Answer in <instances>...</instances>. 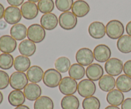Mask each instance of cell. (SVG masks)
I'll return each mask as SVG.
<instances>
[{"label": "cell", "mask_w": 131, "mask_h": 109, "mask_svg": "<svg viewBox=\"0 0 131 109\" xmlns=\"http://www.w3.org/2000/svg\"><path fill=\"white\" fill-rule=\"evenodd\" d=\"M28 84V79L24 72L15 71L10 77V85L14 90L24 89Z\"/></svg>", "instance_id": "obj_4"}, {"label": "cell", "mask_w": 131, "mask_h": 109, "mask_svg": "<svg viewBox=\"0 0 131 109\" xmlns=\"http://www.w3.org/2000/svg\"><path fill=\"white\" fill-rule=\"evenodd\" d=\"M5 8L2 4L0 3V20L4 17V14H5Z\"/></svg>", "instance_id": "obj_41"}, {"label": "cell", "mask_w": 131, "mask_h": 109, "mask_svg": "<svg viewBox=\"0 0 131 109\" xmlns=\"http://www.w3.org/2000/svg\"><path fill=\"white\" fill-rule=\"evenodd\" d=\"M46 36V30L41 25L38 24H33L29 26L28 28L27 37L28 40L35 43L42 42L45 39Z\"/></svg>", "instance_id": "obj_3"}, {"label": "cell", "mask_w": 131, "mask_h": 109, "mask_svg": "<svg viewBox=\"0 0 131 109\" xmlns=\"http://www.w3.org/2000/svg\"><path fill=\"white\" fill-rule=\"evenodd\" d=\"M17 42L10 35H3L0 37V51L3 53L10 54L16 49Z\"/></svg>", "instance_id": "obj_13"}, {"label": "cell", "mask_w": 131, "mask_h": 109, "mask_svg": "<svg viewBox=\"0 0 131 109\" xmlns=\"http://www.w3.org/2000/svg\"><path fill=\"white\" fill-rule=\"evenodd\" d=\"M74 1L73 0H56L55 5L58 10L60 11L66 12L71 10Z\"/></svg>", "instance_id": "obj_35"}, {"label": "cell", "mask_w": 131, "mask_h": 109, "mask_svg": "<svg viewBox=\"0 0 131 109\" xmlns=\"http://www.w3.org/2000/svg\"><path fill=\"white\" fill-rule=\"evenodd\" d=\"M14 59L10 54L3 53L0 54V68L7 70L14 66Z\"/></svg>", "instance_id": "obj_32"}, {"label": "cell", "mask_w": 131, "mask_h": 109, "mask_svg": "<svg viewBox=\"0 0 131 109\" xmlns=\"http://www.w3.org/2000/svg\"><path fill=\"white\" fill-rule=\"evenodd\" d=\"M78 92L79 95L83 98L92 96L96 92L95 84L88 79H83L78 84Z\"/></svg>", "instance_id": "obj_7"}, {"label": "cell", "mask_w": 131, "mask_h": 109, "mask_svg": "<svg viewBox=\"0 0 131 109\" xmlns=\"http://www.w3.org/2000/svg\"><path fill=\"white\" fill-rule=\"evenodd\" d=\"M107 102L111 105H121L124 101V95L122 91L118 89H113L108 92L106 96Z\"/></svg>", "instance_id": "obj_21"}, {"label": "cell", "mask_w": 131, "mask_h": 109, "mask_svg": "<svg viewBox=\"0 0 131 109\" xmlns=\"http://www.w3.org/2000/svg\"><path fill=\"white\" fill-rule=\"evenodd\" d=\"M34 109H54L53 101L49 96H42L35 101Z\"/></svg>", "instance_id": "obj_30"}, {"label": "cell", "mask_w": 131, "mask_h": 109, "mask_svg": "<svg viewBox=\"0 0 131 109\" xmlns=\"http://www.w3.org/2000/svg\"><path fill=\"white\" fill-rule=\"evenodd\" d=\"M0 52H1V51H0Z\"/></svg>", "instance_id": "obj_47"}, {"label": "cell", "mask_w": 131, "mask_h": 109, "mask_svg": "<svg viewBox=\"0 0 131 109\" xmlns=\"http://www.w3.org/2000/svg\"><path fill=\"white\" fill-rule=\"evenodd\" d=\"M58 24V19L52 13L43 14L40 18V24L45 29L51 31L54 29Z\"/></svg>", "instance_id": "obj_18"}, {"label": "cell", "mask_w": 131, "mask_h": 109, "mask_svg": "<svg viewBox=\"0 0 131 109\" xmlns=\"http://www.w3.org/2000/svg\"><path fill=\"white\" fill-rule=\"evenodd\" d=\"M36 50L35 43L28 39L24 40L19 45V51L22 56L31 57L35 53Z\"/></svg>", "instance_id": "obj_19"}, {"label": "cell", "mask_w": 131, "mask_h": 109, "mask_svg": "<svg viewBox=\"0 0 131 109\" xmlns=\"http://www.w3.org/2000/svg\"><path fill=\"white\" fill-rule=\"evenodd\" d=\"M3 100V95L2 93L0 91V105L2 103Z\"/></svg>", "instance_id": "obj_45"}, {"label": "cell", "mask_w": 131, "mask_h": 109, "mask_svg": "<svg viewBox=\"0 0 131 109\" xmlns=\"http://www.w3.org/2000/svg\"><path fill=\"white\" fill-rule=\"evenodd\" d=\"M14 109H30L28 106L26 105H20V106H18V107H15Z\"/></svg>", "instance_id": "obj_43"}, {"label": "cell", "mask_w": 131, "mask_h": 109, "mask_svg": "<svg viewBox=\"0 0 131 109\" xmlns=\"http://www.w3.org/2000/svg\"><path fill=\"white\" fill-rule=\"evenodd\" d=\"M38 6L35 3L26 1L20 7L22 16L27 20H33L37 17L38 14Z\"/></svg>", "instance_id": "obj_11"}, {"label": "cell", "mask_w": 131, "mask_h": 109, "mask_svg": "<svg viewBox=\"0 0 131 109\" xmlns=\"http://www.w3.org/2000/svg\"><path fill=\"white\" fill-rule=\"evenodd\" d=\"M104 70L102 66L97 63H93L86 68V75L92 81L99 80L103 77Z\"/></svg>", "instance_id": "obj_16"}, {"label": "cell", "mask_w": 131, "mask_h": 109, "mask_svg": "<svg viewBox=\"0 0 131 109\" xmlns=\"http://www.w3.org/2000/svg\"><path fill=\"white\" fill-rule=\"evenodd\" d=\"M38 10L42 14H49L54 8V3L53 0H40L38 2Z\"/></svg>", "instance_id": "obj_34"}, {"label": "cell", "mask_w": 131, "mask_h": 109, "mask_svg": "<svg viewBox=\"0 0 131 109\" xmlns=\"http://www.w3.org/2000/svg\"><path fill=\"white\" fill-rule=\"evenodd\" d=\"M88 33L90 37L94 39H101L106 33V26L101 22H93L88 27Z\"/></svg>", "instance_id": "obj_14"}, {"label": "cell", "mask_w": 131, "mask_h": 109, "mask_svg": "<svg viewBox=\"0 0 131 109\" xmlns=\"http://www.w3.org/2000/svg\"><path fill=\"white\" fill-rule=\"evenodd\" d=\"M122 109H131V98H128L122 104Z\"/></svg>", "instance_id": "obj_39"}, {"label": "cell", "mask_w": 131, "mask_h": 109, "mask_svg": "<svg viewBox=\"0 0 131 109\" xmlns=\"http://www.w3.org/2000/svg\"><path fill=\"white\" fill-rule=\"evenodd\" d=\"M90 10L89 5L84 0H77L74 2L72 8V12L77 17H84L89 13Z\"/></svg>", "instance_id": "obj_17"}, {"label": "cell", "mask_w": 131, "mask_h": 109, "mask_svg": "<svg viewBox=\"0 0 131 109\" xmlns=\"http://www.w3.org/2000/svg\"><path fill=\"white\" fill-rule=\"evenodd\" d=\"M126 32L128 35L131 37V21L129 22L126 26Z\"/></svg>", "instance_id": "obj_42"}, {"label": "cell", "mask_w": 131, "mask_h": 109, "mask_svg": "<svg viewBox=\"0 0 131 109\" xmlns=\"http://www.w3.org/2000/svg\"><path fill=\"white\" fill-rule=\"evenodd\" d=\"M93 56L95 59L98 62H106L110 59L111 56V49L106 45H98L93 50Z\"/></svg>", "instance_id": "obj_12"}, {"label": "cell", "mask_w": 131, "mask_h": 109, "mask_svg": "<svg viewBox=\"0 0 131 109\" xmlns=\"http://www.w3.org/2000/svg\"><path fill=\"white\" fill-rule=\"evenodd\" d=\"M43 75L44 73L43 70L40 66L36 65L31 66L27 71L26 74L28 80L35 84L40 82L43 79Z\"/></svg>", "instance_id": "obj_20"}, {"label": "cell", "mask_w": 131, "mask_h": 109, "mask_svg": "<svg viewBox=\"0 0 131 109\" xmlns=\"http://www.w3.org/2000/svg\"><path fill=\"white\" fill-rule=\"evenodd\" d=\"M8 3L12 6H19L24 3V0H6Z\"/></svg>", "instance_id": "obj_38"}, {"label": "cell", "mask_w": 131, "mask_h": 109, "mask_svg": "<svg viewBox=\"0 0 131 109\" xmlns=\"http://www.w3.org/2000/svg\"><path fill=\"white\" fill-rule=\"evenodd\" d=\"M58 22L60 27L65 30L73 29L78 24L77 17L70 11L63 12L59 17Z\"/></svg>", "instance_id": "obj_6"}, {"label": "cell", "mask_w": 131, "mask_h": 109, "mask_svg": "<svg viewBox=\"0 0 131 109\" xmlns=\"http://www.w3.org/2000/svg\"><path fill=\"white\" fill-rule=\"evenodd\" d=\"M10 84V77L6 71L0 70V90L5 89Z\"/></svg>", "instance_id": "obj_36"}, {"label": "cell", "mask_w": 131, "mask_h": 109, "mask_svg": "<svg viewBox=\"0 0 131 109\" xmlns=\"http://www.w3.org/2000/svg\"><path fill=\"white\" fill-rule=\"evenodd\" d=\"M28 1H30V2H32V3H37V2H38V1H40V0H28Z\"/></svg>", "instance_id": "obj_46"}, {"label": "cell", "mask_w": 131, "mask_h": 109, "mask_svg": "<svg viewBox=\"0 0 131 109\" xmlns=\"http://www.w3.org/2000/svg\"><path fill=\"white\" fill-rule=\"evenodd\" d=\"M105 109H120L117 106H113V105H110L107 106V107H106Z\"/></svg>", "instance_id": "obj_44"}, {"label": "cell", "mask_w": 131, "mask_h": 109, "mask_svg": "<svg viewBox=\"0 0 131 109\" xmlns=\"http://www.w3.org/2000/svg\"><path fill=\"white\" fill-rule=\"evenodd\" d=\"M80 105L79 99L75 96L67 95L61 101L62 109H78Z\"/></svg>", "instance_id": "obj_27"}, {"label": "cell", "mask_w": 131, "mask_h": 109, "mask_svg": "<svg viewBox=\"0 0 131 109\" xmlns=\"http://www.w3.org/2000/svg\"><path fill=\"white\" fill-rule=\"evenodd\" d=\"M106 32L107 37L111 39H119L124 33V24L120 20H110L106 26Z\"/></svg>", "instance_id": "obj_1"}, {"label": "cell", "mask_w": 131, "mask_h": 109, "mask_svg": "<svg viewBox=\"0 0 131 109\" xmlns=\"http://www.w3.org/2000/svg\"><path fill=\"white\" fill-rule=\"evenodd\" d=\"M4 19L6 23L11 25H15L20 22L22 18L20 10L16 6H8L5 10Z\"/></svg>", "instance_id": "obj_9"}, {"label": "cell", "mask_w": 131, "mask_h": 109, "mask_svg": "<svg viewBox=\"0 0 131 109\" xmlns=\"http://www.w3.org/2000/svg\"><path fill=\"white\" fill-rule=\"evenodd\" d=\"M78 86L76 80L70 77H65L62 79L59 85V90L65 96L73 95L78 91Z\"/></svg>", "instance_id": "obj_5"}, {"label": "cell", "mask_w": 131, "mask_h": 109, "mask_svg": "<svg viewBox=\"0 0 131 109\" xmlns=\"http://www.w3.org/2000/svg\"><path fill=\"white\" fill-rule=\"evenodd\" d=\"M31 61L28 57L24 56H18L14 59V67L15 70L20 72L28 71L30 68Z\"/></svg>", "instance_id": "obj_25"}, {"label": "cell", "mask_w": 131, "mask_h": 109, "mask_svg": "<svg viewBox=\"0 0 131 109\" xmlns=\"http://www.w3.org/2000/svg\"><path fill=\"white\" fill-rule=\"evenodd\" d=\"M24 94L26 98L29 101H36L42 94V89L37 84H28L24 89Z\"/></svg>", "instance_id": "obj_15"}, {"label": "cell", "mask_w": 131, "mask_h": 109, "mask_svg": "<svg viewBox=\"0 0 131 109\" xmlns=\"http://www.w3.org/2000/svg\"><path fill=\"white\" fill-rule=\"evenodd\" d=\"M105 70L108 75L116 77L121 74L124 68L123 62L120 59L115 57L110 58L105 63Z\"/></svg>", "instance_id": "obj_8"}, {"label": "cell", "mask_w": 131, "mask_h": 109, "mask_svg": "<svg viewBox=\"0 0 131 109\" xmlns=\"http://www.w3.org/2000/svg\"><path fill=\"white\" fill-rule=\"evenodd\" d=\"M75 59L82 66H89L92 65L94 60L93 52L88 48H81L76 52Z\"/></svg>", "instance_id": "obj_10"}, {"label": "cell", "mask_w": 131, "mask_h": 109, "mask_svg": "<svg viewBox=\"0 0 131 109\" xmlns=\"http://www.w3.org/2000/svg\"><path fill=\"white\" fill-rule=\"evenodd\" d=\"M86 74L84 66L79 63H74L71 65L69 70V75L75 80H81L84 77Z\"/></svg>", "instance_id": "obj_29"}, {"label": "cell", "mask_w": 131, "mask_h": 109, "mask_svg": "<svg viewBox=\"0 0 131 109\" xmlns=\"http://www.w3.org/2000/svg\"><path fill=\"white\" fill-rule=\"evenodd\" d=\"M7 27V23L5 20H0V30H3Z\"/></svg>", "instance_id": "obj_40"}, {"label": "cell", "mask_w": 131, "mask_h": 109, "mask_svg": "<svg viewBox=\"0 0 131 109\" xmlns=\"http://www.w3.org/2000/svg\"><path fill=\"white\" fill-rule=\"evenodd\" d=\"M54 66L56 70L60 73H65L69 70L71 66V63L70 59L68 57L61 56L56 60Z\"/></svg>", "instance_id": "obj_31"}, {"label": "cell", "mask_w": 131, "mask_h": 109, "mask_svg": "<svg viewBox=\"0 0 131 109\" xmlns=\"http://www.w3.org/2000/svg\"><path fill=\"white\" fill-rule=\"evenodd\" d=\"M9 103L13 107L23 105L26 101L24 92L20 90H14L10 93L8 97Z\"/></svg>", "instance_id": "obj_23"}, {"label": "cell", "mask_w": 131, "mask_h": 109, "mask_svg": "<svg viewBox=\"0 0 131 109\" xmlns=\"http://www.w3.org/2000/svg\"><path fill=\"white\" fill-rule=\"evenodd\" d=\"M116 87L122 93H128L131 91V77L124 74L116 80Z\"/></svg>", "instance_id": "obj_26"}, {"label": "cell", "mask_w": 131, "mask_h": 109, "mask_svg": "<svg viewBox=\"0 0 131 109\" xmlns=\"http://www.w3.org/2000/svg\"><path fill=\"white\" fill-rule=\"evenodd\" d=\"M62 80L61 73L56 69H48L44 72L43 77V84L50 88H54L59 86Z\"/></svg>", "instance_id": "obj_2"}, {"label": "cell", "mask_w": 131, "mask_h": 109, "mask_svg": "<svg viewBox=\"0 0 131 109\" xmlns=\"http://www.w3.org/2000/svg\"><path fill=\"white\" fill-rule=\"evenodd\" d=\"M27 32L28 29L26 26L19 23L12 26L10 31V36L17 41L24 40L27 37Z\"/></svg>", "instance_id": "obj_22"}, {"label": "cell", "mask_w": 131, "mask_h": 109, "mask_svg": "<svg viewBox=\"0 0 131 109\" xmlns=\"http://www.w3.org/2000/svg\"><path fill=\"white\" fill-rule=\"evenodd\" d=\"M83 109H100L101 102L95 96H90L85 98L82 103Z\"/></svg>", "instance_id": "obj_33"}, {"label": "cell", "mask_w": 131, "mask_h": 109, "mask_svg": "<svg viewBox=\"0 0 131 109\" xmlns=\"http://www.w3.org/2000/svg\"><path fill=\"white\" fill-rule=\"evenodd\" d=\"M117 49L120 52L129 54L131 52V37L129 35H123L120 37L116 43Z\"/></svg>", "instance_id": "obj_28"}, {"label": "cell", "mask_w": 131, "mask_h": 109, "mask_svg": "<svg viewBox=\"0 0 131 109\" xmlns=\"http://www.w3.org/2000/svg\"><path fill=\"white\" fill-rule=\"evenodd\" d=\"M123 70L125 75L131 77V60H129L125 63Z\"/></svg>", "instance_id": "obj_37"}, {"label": "cell", "mask_w": 131, "mask_h": 109, "mask_svg": "<svg viewBox=\"0 0 131 109\" xmlns=\"http://www.w3.org/2000/svg\"><path fill=\"white\" fill-rule=\"evenodd\" d=\"M99 86L104 92H110L116 86V80L111 75H104L99 81Z\"/></svg>", "instance_id": "obj_24"}]
</instances>
